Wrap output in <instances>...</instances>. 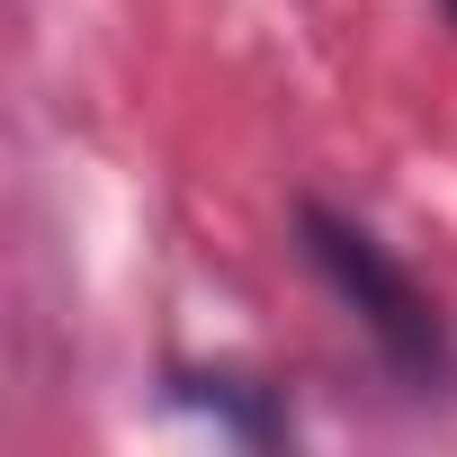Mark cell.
<instances>
[{"mask_svg": "<svg viewBox=\"0 0 457 457\" xmlns=\"http://www.w3.org/2000/svg\"><path fill=\"white\" fill-rule=\"evenodd\" d=\"M296 252L323 278V296L359 323V341L377 350V368L403 395H448L457 386V332L448 305L421 287V270L377 234V224L341 215L332 197H296Z\"/></svg>", "mask_w": 457, "mask_h": 457, "instance_id": "6da1fadb", "label": "cell"}, {"mask_svg": "<svg viewBox=\"0 0 457 457\" xmlns=\"http://www.w3.org/2000/svg\"><path fill=\"white\" fill-rule=\"evenodd\" d=\"M448 19H457V0H448Z\"/></svg>", "mask_w": 457, "mask_h": 457, "instance_id": "7a4b0ae2", "label": "cell"}]
</instances>
